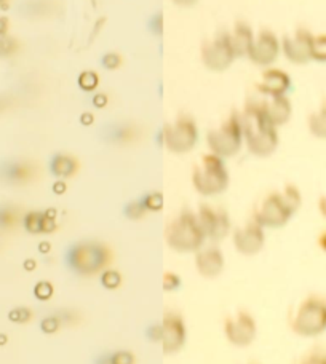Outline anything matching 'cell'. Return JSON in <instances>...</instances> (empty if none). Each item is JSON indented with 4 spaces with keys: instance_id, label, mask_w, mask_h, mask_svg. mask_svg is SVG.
Instances as JSON below:
<instances>
[{
    "instance_id": "cell-1",
    "label": "cell",
    "mask_w": 326,
    "mask_h": 364,
    "mask_svg": "<svg viewBox=\"0 0 326 364\" xmlns=\"http://www.w3.org/2000/svg\"><path fill=\"white\" fill-rule=\"evenodd\" d=\"M243 139L248 152L254 157L267 158L278 149L280 138L278 128L267 117L263 104L258 99L244 103L240 112Z\"/></svg>"
},
{
    "instance_id": "cell-12",
    "label": "cell",
    "mask_w": 326,
    "mask_h": 364,
    "mask_svg": "<svg viewBox=\"0 0 326 364\" xmlns=\"http://www.w3.org/2000/svg\"><path fill=\"white\" fill-rule=\"evenodd\" d=\"M224 336L227 342L234 347H249L258 336V323L253 318V315L240 310L224 321Z\"/></svg>"
},
{
    "instance_id": "cell-22",
    "label": "cell",
    "mask_w": 326,
    "mask_h": 364,
    "mask_svg": "<svg viewBox=\"0 0 326 364\" xmlns=\"http://www.w3.org/2000/svg\"><path fill=\"white\" fill-rule=\"evenodd\" d=\"M79 160L69 154H55L48 162V171L56 179H71L79 171Z\"/></svg>"
},
{
    "instance_id": "cell-10",
    "label": "cell",
    "mask_w": 326,
    "mask_h": 364,
    "mask_svg": "<svg viewBox=\"0 0 326 364\" xmlns=\"http://www.w3.org/2000/svg\"><path fill=\"white\" fill-rule=\"evenodd\" d=\"M188 340L184 318L178 312H167L159 323V342L165 355L181 351Z\"/></svg>"
},
{
    "instance_id": "cell-28",
    "label": "cell",
    "mask_w": 326,
    "mask_h": 364,
    "mask_svg": "<svg viewBox=\"0 0 326 364\" xmlns=\"http://www.w3.org/2000/svg\"><path fill=\"white\" fill-rule=\"evenodd\" d=\"M20 51V42L11 35L0 37V58H10Z\"/></svg>"
},
{
    "instance_id": "cell-19",
    "label": "cell",
    "mask_w": 326,
    "mask_h": 364,
    "mask_svg": "<svg viewBox=\"0 0 326 364\" xmlns=\"http://www.w3.org/2000/svg\"><path fill=\"white\" fill-rule=\"evenodd\" d=\"M256 88L264 98L287 96L288 91L293 88V82L285 70L270 67L264 70L263 79Z\"/></svg>"
},
{
    "instance_id": "cell-6",
    "label": "cell",
    "mask_w": 326,
    "mask_h": 364,
    "mask_svg": "<svg viewBox=\"0 0 326 364\" xmlns=\"http://www.w3.org/2000/svg\"><path fill=\"white\" fill-rule=\"evenodd\" d=\"M289 330L304 339L318 337L326 332V297L308 294L302 299L291 315Z\"/></svg>"
},
{
    "instance_id": "cell-42",
    "label": "cell",
    "mask_w": 326,
    "mask_h": 364,
    "mask_svg": "<svg viewBox=\"0 0 326 364\" xmlns=\"http://www.w3.org/2000/svg\"><path fill=\"white\" fill-rule=\"evenodd\" d=\"M95 364H110V360H109V351L107 353H103L96 358Z\"/></svg>"
},
{
    "instance_id": "cell-29",
    "label": "cell",
    "mask_w": 326,
    "mask_h": 364,
    "mask_svg": "<svg viewBox=\"0 0 326 364\" xmlns=\"http://www.w3.org/2000/svg\"><path fill=\"white\" fill-rule=\"evenodd\" d=\"M296 364H326V349L315 347L308 350L306 355L299 358V361Z\"/></svg>"
},
{
    "instance_id": "cell-39",
    "label": "cell",
    "mask_w": 326,
    "mask_h": 364,
    "mask_svg": "<svg viewBox=\"0 0 326 364\" xmlns=\"http://www.w3.org/2000/svg\"><path fill=\"white\" fill-rule=\"evenodd\" d=\"M317 208H318L320 216H322L323 219H326V193H323V195H320L318 202H317Z\"/></svg>"
},
{
    "instance_id": "cell-41",
    "label": "cell",
    "mask_w": 326,
    "mask_h": 364,
    "mask_svg": "<svg viewBox=\"0 0 326 364\" xmlns=\"http://www.w3.org/2000/svg\"><path fill=\"white\" fill-rule=\"evenodd\" d=\"M317 243H318V248L322 249L323 252H326V230L318 235V240H317Z\"/></svg>"
},
{
    "instance_id": "cell-13",
    "label": "cell",
    "mask_w": 326,
    "mask_h": 364,
    "mask_svg": "<svg viewBox=\"0 0 326 364\" xmlns=\"http://www.w3.org/2000/svg\"><path fill=\"white\" fill-rule=\"evenodd\" d=\"M282 53V42L275 34L269 29H261L258 34H254V40L252 48L248 53V60L256 66L270 67L278 60Z\"/></svg>"
},
{
    "instance_id": "cell-5",
    "label": "cell",
    "mask_w": 326,
    "mask_h": 364,
    "mask_svg": "<svg viewBox=\"0 0 326 364\" xmlns=\"http://www.w3.org/2000/svg\"><path fill=\"white\" fill-rule=\"evenodd\" d=\"M230 174L226 160L209 152L200 158L192 171V187L202 197H216L229 189Z\"/></svg>"
},
{
    "instance_id": "cell-2",
    "label": "cell",
    "mask_w": 326,
    "mask_h": 364,
    "mask_svg": "<svg viewBox=\"0 0 326 364\" xmlns=\"http://www.w3.org/2000/svg\"><path fill=\"white\" fill-rule=\"evenodd\" d=\"M302 204V195L294 184H287L280 192H270L261 200L253 219L263 228H282L293 219Z\"/></svg>"
},
{
    "instance_id": "cell-20",
    "label": "cell",
    "mask_w": 326,
    "mask_h": 364,
    "mask_svg": "<svg viewBox=\"0 0 326 364\" xmlns=\"http://www.w3.org/2000/svg\"><path fill=\"white\" fill-rule=\"evenodd\" d=\"M261 104H263L267 117L277 128L287 125L293 115V104H291L288 96L264 98L261 99Z\"/></svg>"
},
{
    "instance_id": "cell-27",
    "label": "cell",
    "mask_w": 326,
    "mask_h": 364,
    "mask_svg": "<svg viewBox=\"0 0 326 364\" xmlns=\"http://www.w3.org/2000/svg\"><path fill=\"white\" fill-rule=\"evenodd\" d=\"M312 61L326 63V34L313 35V40H312Z\"/></svg>"
},
{
    "instance_id": "cell-23",
    "label": "cell",
    "mask_w": 326,
    "mask_h": 364,
    "mask_svg": "<svg viewBox=\"0 0 326 364\" xmlns=\"http://www.w3.org/2000/svg\"><path fill=\"white\" fill-rule=\"evenodd\" d=\"M230 35H232V44H234L237 58H247L254 40L253 29L249 27L247 22H237Z\"/></svg>"
},
{
    "instance_id": "cell-45",
    "label": "cell",
    "mask_w": 326,
    "mask_h": 364,
    "mask_svg": "<svg viewBox=\"0 0 326 364\" xmlns=\"http://www.w3.org/2000/svg\"><path fill=\"white\" fill-rule=\"evenodd\" d=\"M253 364H256V363H253Z\"/></svg>"
},
{
    "instance_id": "cell-9",
    "label": "cell",
    "mask_w": 326,
    "mask_h": 364,
    "mask_svg": "<svg viewBox=\"0 0 326 364\" xmlns=\"http://www.w3.org/2000/svg\"><path fill=\"white\" fill-rule=\"evenodd\" d=\"M200 60L203 66L213 72H224L237 60L229 31H221L213 39L205 40L200 46Z\"/></svg>"
},
{
    "instance_id": "cell-26",
    "label": "cell",
    "mask_w": 326,
    "mask_h": 364,
    "mask_svg": "<svg viewBox=\"0 0 326 364\" xmlns=\"http://www.w3.org/2000/svg\"><path fill=\"white\" fill-rule=\"evenodd\" d=\"M149 211L145 208V204L143 202V197L141 198H136V200H131V202H128L124 208V214L126 219L130 221H139L143 219V217L148 214Z\"/></svg>"
},
{
    "instance_id": "cell-32",
    "label": "cell",
    "mask_w": 326,
    "mask_h": 364,
    "mask_svg": "<svg viewBox=\"0 0 326 364\" xmlns=\"http://www.w3.org/2000/svg\"><path fill=\"white\" fill-rule=\"evenodd\" d=\"M101 281L104 287H107V290H115V287H119L122 283V277L119 272H115V270H104L101 273Z\"/></svg>"
},
{
    "instance_id": "cell-30",
    "label": "cell",
    "mask_w": 326,
    "mask_h": 364,
    "mask_svg": "<svg viewBox=\"0 0 326 364\" xmlns=\"http://www.w3.org/2000/svg\"><path fill=\"white\" fill-rule=\"evenodd\" d=\"M110 364H136V356L130 350L109 351Z\"/></svg>"
},
{
    "instance_id": "cell-8",
    "label": "cell",
    "mask_w": 326,
    "mask_h": 364,
    "mask_svg": "<svg viewBox=\"0 0 326 364\" xmlns=\"http://www.w3.org/2000/svg\"><path fill=\"white\" fill-rule=\"evenodd\" d=\"M199 143V128L188 114H179L171 123L163 126L162 144L174 155H184Z\"/></svg>"
},
{
    "instance_id": "cell-36",
    "label": "cell",
    "mask_w": 326,
    "mask_h": 364,
    "mask_svg": "<svg viewBox=\"0 0 326 364\" xmlns=\"http://www.w3.org/2000/svg\"><path fill=\"white\" fill-rule=\"evenodd\" d=\"M149 31L152 32L155 37H160V35L163 34V15L162 13H155L154 16H150Z\"/></svg>"
},
{
    "instance_id": "cell-43",
    "label": "cell",
    "mask_w": 326,
    "mask_h": 364,
    "mask_svg": "<svg viewBox=\"0 0 326 364\" xmlns=\"http://www.w3.org/2000/svg\"><path fill=\"white\" fill-rule=\"evenodd\" d=\"M176 5H181V7H190V5H194L197 0H173Z\"/></svg>"
},
{
    "instance_id": "cell-17",
    "label": "cell",
    "mask_w": 326,
    "mask_h": 364,
    "mask_svg": "<svg viewBox=\"0 0 326 364\" xmlns=\"http://www.w3.org/2000/svg\"><path fill=\"white\" fill-rule=\"evenodd\" d=\"M143 131L141 128L131 122H112L104 125L100 131V138L103 143L109 145H124L135 144L136 141L141 139Z\"/></svg>"
},
{
    "instance_id": "cell-40",
    "label": "cell",
    "mask_w": 326,
    "mask_h": 364,
    "mask_svg": "<svg viewBox=\"0 0 326 364\" xmlns=\"http://www.w3.org/2000/svg\"><path fill=\"white\" fill-rule=\"evenodd\" d=\"M8 34V20L7 18L0 16V37L2 35H7Z\"/></svg>"
},
{
    "instance_id": "cell-16",
    "label": "cell",
    "mask_w": 326,
    "mask_h": 364,
    "mask_svg": "<svg viewBox=\"0 0 326 364\" xmlns=\"http://www.w3.org/2000/svg\"><path fill=\"white\" fill-rule=\"evenodd\" d=\"M39 167L34 162L21 158L0 160V182L10 187L27 186L37 179Z\"/></svg>"
},
{
    "instance_id": "cell-37",
    "label": "cell",
    "mask_w": 326,
    "mask_h": 364,
    "mask_svg": "<svg viewBox=\"0 0 326 364\" xmlns=\"http://www.w3.org/2000/svg\"><path fill=\"white\" fill-rule=\"evenodd\" d=\"M10 320L15 323H26L29 318H31V312L27 308H15L10 312Z\"/></svg>"
},
{
    "instance_id": "cell-15",
    "label": "cell",
    "mask_w": 326,
    "mask_h": 364,
    "mask_svg": "<svg viewBox=\"0 0 326 364\" xmlns=\"http://www.w3.org/2000/svg\"><path fill=\"white\" fill-rule=\"evenodd\" d=\"M266 228L261 227L253 217L243 227H238L232 233L234 248L242 256H256L266 246Z\"/></svg>"
},
{
    "instance_id": "cell-7",
    "label": "cell",
    "mask_w": 326,
    "mask_h": 364,
    "mask_svg": "<svg viewBox=\"0 0 326 364\" xmlns=\"http://www.w3.org/2000/svg\"><path fill=\"white\" fill-rule=\"evenodd\" d=\"M207 144L211 154L224 160L235 157L244 145L240 112L234 110L218 128L208 131Z\"/></svg>"
},
{
    "instance_id": "cell-33",
    "label": "cell",
    "mask_w": 326,
    "mask_h": 364,
    "mask_svg": "<svg viewBox=\"0 0 326 364\" xmlns=\"http://www.w3.org/2000/svg\"><path fill=\"white\" fill-rule=\"evenodd\" d=\"M183 281L179 278L178 273L174 272H165L163 273V290L167 292H174L181 287Z\"/></svg>"
},
{
    "instance_id": "cell-18",
    "label": "cell",
    "mask_w": 326,
    "mask_h": 364,
    "mask_svg": "<svg viewBox=\"0 0 326 364\" xmlns=\"http://www.w3.org/2000/svg\"><path fill=\"white\" fill-rule=\"evenodd\" d=\"M226 267L223 251L218 246H203L195 252V270L202 278L214 280L218 278Z\"/></svg>"
},
{
    "instance_id": "cell-31",
    "label": "cell",
    "mask_w": 326,
    "mask_h": 364,
    "mask_svg": "<svg viewBox=\"0 0 326 364\" xmlns=\"http://www.w3.org/2000/svg\"><path fill=\"white\" fill-rule=\"evenodd\" d=\"M143 202L149 213H157V211H160L163 208V195L159 192L145 193L143 197Z\"/></svg>"
},
{
    "instance_id": "cell-14",
    "label": "cell",
    "mask_w": 326,
    "mask_h": 364,
    "mask_svg": "<svg viewBox=\"0 0 326 364\" xmlns=\"http://www.w3.org/2000/svg\"><path fill=\"white\" fill-rule=\"evenodd\" d=\"M312 40L313 34L306 27L294 29L280 40L282 53L289 63L302 66L312 61Z\"/></svg>"
},
{
    "instance_id": "cell-21",
    "label": "cell",
    "mask_w": 326,
    "mask_h": 364,
    "mask_svg": "<svg viewBox=\"0 0 326 364\" xmlns=\"http://www.w3.org/2000/svg\"><path fill=\"white\" fill-rule=\"evenodd\" d=\"M21 224L26 228V232L32 235L51 233L56 230L55 217L45 211H29L22 216Z\"/></svg>"
},
{
    "instance_id": "cell-3",
    "label": "cell",
    "mask_w": 326,
    "mask_h": 364,
    "mask_svg": "<svg viewBox=\"0 0 326 364\" xmlns=\"http://www.w3.org/2000/svg\"><path fill=\"white\" fill-rule=\"evenodd\" d=\"M163 237L168 248L179 254H195L207 243L199 217L189 208L181 209L168 222Z\"/></svg>"
},
{
    "instance_id": "cell-4",
    "label": "cell",
    "mask_w": 326,
    "mask_h": 364,
    "mask_svg": "<svg viewBox=\"0 0 326 364\" xmlns=\"http://www.w3.org/2000/svg\"><path fill=\"white\" fill-rule=\"evenodd\" d=\"M114 259V252L106 243L98 240H82L69 246L66 266L79 277H96L107 270Z\"/></svg>"
},
{
    "instance_id": "cell-38",
    "label": "cell",
    "mask_w": 326,
    "mask_h": 364,
    "mask_svg": "<svg viewBox=\"0 0 326 364\" xmlns=\"http://www.w3.org/2000/svg\"><path fill=\"white\" fill-rule=\"evenodd\" d=\"M50 294H51V286H50L48 283H40V285H37V287H36V296H37L39 299H46V297H50Z\"/></svg>"
},
{
    "instance_id": "cell-24",
    "label": "cell",
    "mask_w": 326,
    "mask_h": 364,
    "mask_svg": "<svg viewBox=\"0 0 326 364\" xmlns=\"http://www.w3.org/2000/svg\"><path fill=\"white\" fill-rule=\"evenodd\" d=\"M307 130L317 139H326V98L307 117Z\"/></svg>"
},
{
    "instance_id": "cell-34",
    "label": "cell",
    "mask_w": 326,
    "mask_h": 364,
    "mask_svg": "<svg viewBox=\"0 0 326 364\" xmlns=\"http://www.w3.org/2000/svg\"><path fill=\"white\" fill-rule=\"evenodd\" d=\"M120 64H122V56L119 53H106V55L101 58V66L107 70L117 69Z\"/></svg>"
},
{
    "instance_id": "cell-25",
    "label": "cell",
    "mask_w": 326,
    "mask_h": 364,
    "mask_svg": "<svg viewBox=\"0 0 326 364\" xmlns=\"http://www.w3.org/2000/svg\"><path fill=\"white\" fill-rule=\"evenodd\" d=\"M22 221L21 211L13 204H0V232L15 228Z\"/></svg>"
},
{
    "instance_id": "cell-11",
    "label": "cell",
    "mask_w": 326,
    "mask_h": 364,
    "mask_svg": "<svg viewBox=\"0 0 326 364\" xmlns=\"http://www.w3.org/2000/svg\"><path fill=\"white\" fill-rule=\"evenodd\" d=\"M197 217H199L200 226L205 232L207 242L221 243L232 230L230 216L223 208H214L203 203L197 209Z\"/></svg>"
},
{
    "instance_id": "cell-44",
    "label": "cell",
    "mask_w": 326,
    "mask_h": 364,
    "mask_svg": "<svg viewBox=\"0 0 326 364\" xmlns=\"http://www.w3.org/2000/svg\"><path fill=\"white\" fill-rule=\"evenodd\" d=\"M5 2H7V0H0V5H2V4H5Z\"/></svg>"
},
{
    "instance_id": "cell-35",
    "label": "cell",
    "mask_w": 326,
    "mask_h": 364,
    "mask_svg": "<svg viewBox=\"0 0 326 364\" xmlns=\"http://www.w3.org/2000/svg\"><path fill=\"white\" fill-rule=\"evenodd\" d=\"M79 85L82 86V90H95L98 85V75L95 72H84L79 79Z\"/></svg>"
}]
</instances>
